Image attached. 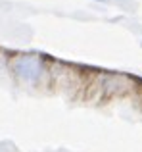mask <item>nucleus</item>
<instances>
[{"label":"nucleus","instance_id":"f257e3e1","mask_svg":"<svg viewBox=\"0 0 142 152\" xmlns=\"http://www.w3.org/2000/svg\"><path fill=\"white\" fill-rule=\"evenodd\" d=\"M15 69L27 81H35L38 77V62L35 58H19L15 62Z\"/></svg>","mask_w":142,"mask_h":152}]
</instances>
